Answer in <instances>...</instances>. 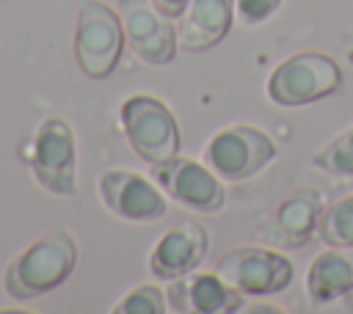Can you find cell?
I'll use <instances>...</instances> for the list:
<instances>
[{
    "label": "cell",
    "instance_id": "obj_12",
    "mask_svg": "<svg viewBox=\"0 0 353 314\" xmlns=\"http://www.w3.org/2000/svg\"><path fill=\"white\" fill-rule=\"evenodd\" d=\"M207 248H210L207 229L199 220H190V218L179 220L152 248L149 270H152L154 278H163V281L179 278L185 273H193L204 262Z\"/></svg>",
    "mask_w": 353,
    "mask_h": 314
},
{
    "label": "cell",
    "instance_id": "obj_14",
    "mask_svg": "<svg viewBox=\"0 0 353 314\" xmlns=\"http://www.w3.org/2000/svg\"><path fill=\"white\" fill-rule=\"evenodd\" d=\"M234 17V0H190L179 17L176 41L188 52H204L226 39Z\"/></svg>",
    "mask_w": 353,
    "mask_h": 314
},
{
    "label": "cell",
    "instance_id": "obj_1",
    "mask_svg": "<svg viewBox=\"0 0 353 314\" xmlns=\"http://www.w3.org/2000/svg\"><path fill=\"white\" fill-rule=\"evenodd\" d=\"M77 264V242L66 229H50L19 251L3 273V289L14 300H36L58 289Z\"/></svg>",
    "mask_w": 353,
    "mask_h": 314
},
{
    "label": "cell",
    "instance_id": "obj_18",
    "mask_svg": "<svg viewBox=\"0 0 353 314\" xmlns=\"http://www.w3.org/2000/svg\"><path fill=\"white\" fill-rule=\"evenodd\" d=\"M165 308H168L165 292L154 284H141L113 306V314H163Z\"/></svg>",
    "mask_w": 353,
    "mask_h": 314
},
{
    "label": "cell",
    "instance_id": "obj_3",
    "mask_svg": "<svg viewBox=\"0 0 353 314\" xmlns=\"http://www.w3.org/2000/svg\"><path fill=\"white\" fill-rule=\"evenodd\" d=\"M124 25L121 17L99 0H85L77 11L74 25V58L85 77L102 80L108 77L121 58L124 47Z\"/></svg>",
    "mask_w": 353,
    "mask_h": 314
},
{
    "label": "cell",
    "instance_id": "obj_11",
    "mask_svg": "<svg viewBox=\"0 0 353 314\" xmlns=\"http://www.w3.org/2000/svg\"><path fill=\"white\" fill-rule=\"evenodd\" d=\"M165 300L179 314H229L243 306V292L218 273H185L168 281Z\"/></svg>",
    "mask_w": 353,
    "mask_h": 314
},
{
    "label": "cell",
    "instance_id": "obj_17",
    "mask_svg": "<svg viewBox=\"0 0 353 314\" xmlns=\"http://www.w3.org/2000/svg\"><path fill=\"white\" fill-rule=\"evenodd\" d=\"M312 163L334 176H353V127L334 135L320 151L312 154Z\"/></svg>",
    "mask_w": 353,
    "mask_h": 314
},
{
    "label": "cell",
    "instance_id": "obj_21",
    "mask_svg": "<svg viewBox=\"0 0 353 314\" xmlns=\"http://www.w3.org/2000/svg\"><path fill=\"white\" fill-rule=\"evenodd\" d=\"M347 61H350V63H353V41H350V44H347Z\"/></svg>",
    "mask_w": 353,
    "mask_h": 314
},
{
    "label": "cell",
    "instance_id": "obj_15",
    "mask_svg": "<svg viewBox=\"0 0 353 314\" xmlns=\"http://www.w3.org/2000/svg\"><path fill=\"white\" fill-rule=\"evenodd\" d=\"M353 289V253L347 248H328L317 253L306 270V295L312 303H331Z\"/></svg>",
    "mask_w": 353,
    "mask_h": 314
},
{
    "label": "cell",
    "instance_id": "obj_16",
    "mask_svg": "<svg viewBox=\"0 0 353 314\" xmlns=\"http://www.w3.org/2000/svg\"><path fill=\"white\" fill-rule=\"evenodd\" d=\"M317 237L334 248H353V196L339 198L323 212L317 223Z\"/></svg>",
    "mask_w": 353,
    "mask_h": 314
},
{
    "label": "cell",
    "instance_id": "obj_13",
    "mask_svg": "<svg viewBox=\"0 0 353 314\" xmlns=\"http://www.w3.org/2000/svg\"><path fill=\"white\" fill-rule=\"evenodd\" d=\"M323 196L314 187H301L279 201L273 226L268 229V240L276 248H301L317 234V223L323 218Z\"/></svg>",
    "mask_w": 353,
    "mask_h": 314
},
{
    "label": "cell",
    "instance_id": "obj_6",
    "mask_svg": "<svg viewBox=\"0 0 353 314\" xmlns=\"http://www.w3.org/2000/svg\"><path fill=\"white\" fill-rule=\"evenodd\" d=\"M30 174L52 196L72 198L77 193V143L63 116H47L39 124L33 135Z\"/></svg>",
    "mask_w": 353,
    "mask_h": 314
},
{
    "label": "cell",
    "instance_id": "obj_20",
    "mask_svg": "<svg viewBox=\"0 0 353 314\" xmlns=\"http://www.w3.org/2000/svg\"><path fill=\"white\" fill-rule=\"evenodd\" d=\"M152 6H154L163 17L174 19V17H182V14H185V8L190 6V0H152Z\"/></svg>",
    "mask_w": 353,
    "mask_h": 314
},
{
    "label": "cell",
    "instance_id": "obj_5",
    "mask_svg": "<svg viewBox=\"0 0 353 314\" xmlns=\"http://www.w3.org/2000/svg\"><path fill=\"white\" fill-rule=\"evenodd\" d=\"M276 143L273 138L259 129V127H248V124H232L218 129L204 151L201 160L226 182H243L254 174H259L273 157H276Z\"/></svg>",
    "mask_w": 353,
    "mask_h": 314
},
{
    "label": "cell",
    "instance_id": "obj_9",
    "mask_svg": "<svg viewBox=\"0 0 353 314\" xmlns=\"http://www.w3.org/2000/svg\"><path fill=\"white\" fill-rule=\"evenodd\" d=\"M152 179L165 196L196 212H218L226 201L221 176L204 160L199 163L190 157H171L152 165Z\"/></svg>",
    "mask_w": 353,
    "mask_h": 314
},
{
    "label": "cell",
    "instance_id": "obj_19",
    "mask_svg": "<svg viewBox=\"0 0 353 314\" xmlns=\"http://www.w3.org/2000/svg\"><path fill=\"white\" fill-rule=\"evenodd\" d=\"M279 6H281V0H234V11H237L243 25L265 22Z\"/></svg>",
    "mask_w": 353,
    "mask_h": 314
},
{
    "label": "cell",
    "instance_id": "obj_4",
    "mask_svg": "<svg viewBox=\"0 0 353 314\" xmlns=\"http://www.w3.org/2000/svg\"><path fill=\"white\" fill-rule=\"evenodd\" d=\"M121 129L132 151L149 163H165L179 151V127L171 107L152 94H132L121 105Z\"/></svg>",
    "mask_w": 353,
    "mask_h": 314
},
{
    "label": "cell",
    "instance_id": "obj_8",
    "mask_svg": "<svg viewBox=\"0 0 353 314\" xmlns=\"http://www.w3.org/2000/svg\"><path fill=\"white\" fill-rule=\"evenodd\" d=\"M97 193L102 204L121 220L154 223L168 212V198L160 190V185L127 168L102 171L97 179Z\"/></svg>",
    "mask_w": 353,
    "mask_h": 314
},
{
    "label": "cell",
    "instance_id": "obj_7",
    "mask_svg": "<svg viewBox=\"0 0 353 314\" xmlns=\"http://www.w3.org/2000/svg\"><path fill=\"white\" fill-rule=\"evenodd\" d=\"M215 273L232 286H237L243 295L265 297L287 289L292 284L295 270H292V262L273 248L243 245V248L226 251L218 259Z\"/></svg>",
    "mask_w": 353,
    "mask_h": 314
},
{
    "label": "cell",
    "instance_id": "obj_10",
    "mask_svg": "<svg viewBox=\"0 0 353 314\" xmlns=\"http://www.w3.org/2000/svg\"><path fill=\"white\" fill-rule=\"evenodd\" d=\"M119 17L124 25V39L138 61L149 66H165L174 61L179 47L176 28L152 6V0H119Z\"/></svg>",
    "mask_w": 353,
    "mask_h": 314
},
{
    "label": "cell",
    "instance_id": "obj_2",
    "mask_svg": "<svg viewBox=\"0 0 353 314\" xmlns=\"http://www.w3.org/2000/svg\"><path fill=\"white\" fill-rule=\"evenodd\" d=\"M342 88V69L325 52H295L284 58L268 77V96L281 107H298L325 99Z\"/></svg>",
    "mask_w": 353,
    "mask_h": 314
}]
</instances>
